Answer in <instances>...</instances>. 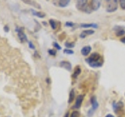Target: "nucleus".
Wrapping results in <instances>:
<instances>
[{
    "mask_svg": "<svg viewBox=\"0 0 125 117\" xmlns=\"http://www.w3.org/2000/svg\"><path fill=\"white\" fill-rule=\"evenodd\" d=\"M85 62L92 68H100L103 65V58L98 52H94L85 59Z\"/></svg>",
    "mask_w": 125,
    "mask_h": 117,
    "instance_id": "f257e3e1",
    "label": "nucleus"
},
{
    "mask_svg": "<svg viewBox=\"0 0 125 117\" xmlns=\"http://www.w3.org/2000/svg\"><path fill=\"white\" fill-rule=\"evenodd\" d=\"M118 2L119 0H111L106 6L107 13H113L118 9Z\"/></svg>",
    "mask_w": 125,
    "mask_h": 117,
    "instance_id": "f03ea898",
    "label": "nucleus"
},
{
    "mask_svg": "<svg viewBox=\"0 0 125 117\" xmlns=\"http://www.w3.org/2000/svg\"><path fill=\"white\" fill-rule=\"evenodd\" d=\"M16 31H17V34H18V38L20 39V41H21L22 43L27 41V35L25 34V33L23 32V27H16Z\"/></svg>",
    "mask_w": 125,
    "mask_h": 117,
    "instance_id": "7ed1b4c3",
    "label": "nucleus"
},
{
    "mask_svg": "<svg viewBox=\"0 0 125 117\" xmlns=\"http://www.w3.org/2000/svg\"><path fill=\"white\" fill-rule=\"evenodd\" d=\"M88 0H76V7H77V9L84 12L85 8L88 6Z\"/></svg>",
    "mask_w": 125,
    "mask_h": 117,
    "instance_id": "20e7f679",
    "label": "nucleus"
},
{
    "mask_svg": "<svg viewBox=\"0 0 125 117\" xmlns=\"http://www.w3.org/2000/svg\"><path fill=\"white\" fill-rule=\"evenodd\" d=\"M70 1L71 0H53V3L56 4V6H58L59 7L64 8L69 5Z\"/></svg>",
    "mask_w": 125,
    "mask_h": 117,
    "instance_id": "39448f33",
    "label": "nucleus"
},
{
    "mask_svg": "<svg viewBox=\"0 0 125 117\" xmlns=\"http://www.w3.org/2000/svg\"><path fill=\"white\" fill-rule=\"evenodd\" d=\"M102 4L101 0H92L91 4H90V7L92 11H97L99 9Z\"/></svg>",
    "mask_w": 125,
    "mask_h": 117,
    "instance_id": "423d86ee",
    "label": "nucleus"
},
{
    "mask_svg": "<svg viewBox=\"0 0 125 117\" xmlns=\"http://www.w3.org/2000/svg\"><path fill=\"white\" fill-rule=\"evenodd\" d=\"M113 30L116 32V37H121V36H124V35L125 34V30H124V28L123 27L115 26L113 28Z\"/></svg>",
    "mask_w": 125,
    "mask_h": 117,
    "instance_id": "0eeeda50",
    "label": "nucleus"
},
{
    "mask_svg": "<svg viewBox=\"0 0 125 117\" xmlns=\"http://www.w3.org/2000/svg\"><path fill=\"white\" fill-rule=\"evenodd\" d=\"M83 100H84V96L83 95H79L77 96V98H76V101H75V105L73 106V108H75V109H78L80 108L82 102H83Z\"/></svg>",
    "mask_w": 125,
    "mask_h": 117,
    "instance_id": "6e6552de",
    "label": "nucleus"
},
{
    "mask_svg": "<svg viewBox=\"0 0 125 117\" xmlns=\"http://www.w3.org/2000/svg\"><path fill=\"white\" fill-rule=\"evenodd\" d=\"M60 67L64 68L65 69L67 70V71H71V69H72V65L69 61H61L60 62Z\"/></svg>",
    "mask_w": 125,
    "mask_h": 117,
    "instance_id": "1a4fd4ad",
    "label": "nucleus"
},
{
    "mask_svg": "<svg viewBox=\"0 0 125 117\" xmlns=\"http://www.w3.org/2000/svg\"><path fill=\"white\" fill-rule=\"evenodd\" d=\"M92 52V47L90 45H85L81 49V53L83 56H88Z\"/></svg>",
    "mask_w": 125,
    "mask_h": 117,
    "instance_id": "9d476101",
    "label": "nucleus"
},
{
    "mask_svg": "<svg viewBox=\"0 0 125 117\" xmlns=\"http://www.w3.org/2000/svg\"><path fill=\"white\" fill-rule=\"evenodd\" d=\"M90 102L92 104V109L95 112L96 109L99 108V102L96 99L95 96H92L91 98H90Z\"/></svg>",
    "mask_w": 125,
    "mask_h": 117,
    "instance_id": "9b49d317",
    "label": "nucleus"
},
{
    "mask_svg": "<svg viewBox=\"0 0 125 117\" xmlns=\"http://www.w3.org/2000/svg\"><path fill=\"white\" fill-rule=\"evenodd\" d=\"M80 27H82V28H98L99 26L96 23H81L80 24Z\"/></svg>",
    "mask_w": 125,
    "mask_h": 117,
    "instance_id": "f8f14e48",
    "label": "nucleus"
},
{
    "mask_svg": "<svg viewBox=\"0 0 125 117\" xmlns=\"http://www.w3.org/2000/svg\"><path fill=\"white\" fill-rule=\"evenodd\" d=\"M123 107H124V103L122 102V101H118L117 103L114 102L113 105V109H114L115 112H116V113L119 111H120L121 109L123 108Z\"/></svg>",
    "mask_w": 125,
    "mask_h": 117,
    "instance_id": "ddd939ff",
    "label": "nucleus"
},
{
    "mask_svg": "<svg viewBox=\"0 0 125 117\" xmlns=\"http://www.w3.org/2000/svg\"><path fill=\"white\" fill-rule=\"evenodd\" d=\"M94 33H95V30H91V29H89V30H83L81 33L80 38H85L87 36H89V35L93 34Z\"/></svg>",
    "mask_w": 125,
    "mask_h": 117,
    "instance_id": "4468645a",
    "label": "nucleus"
},
{
    "mask_svg": "<svg viewBox=\"0 0 125 117\" xmlns=\"http://www.w3.org/2000/svg\"><path fill=\"white\" fill-rule=\"evenodd\" d=\"M24 3H26L27 5H30V6H32L35 8H38V9H41V6L39 5L38 3H37L36 2L32 1V0H21Z\"/></svg>",
    "mask_w": 125,
    "mask_h": 117,
    "instance_id": "2eb2a0df",
    "label": "nucleus"
},
{
    "mask_svg": "<svg viewBox=\"0 0 125 117\" xmlns=\"http://www.w3.org/2000/svg\"><path fill=\"white\" fill-rule=\"evenodd\" d=\"M74 98H75V91H74V89H72L69 94L68 104H71L73 102V101L74 100Z\"/></svg>",
    "mask_w": 125,
    "mask_h": 117,
    "instance_id": "dca6fc26",
    "label": "nucleus"
},
{
    "mask_svg": "<svg viewBox=\"0 0 125 117\" xmlns=\"http://www.w3.org/2000/svg\"><path fill=\"white\" fill-rule=\"evenodd\" d=\"M81 73V69L80 66H78L75 68V70H74L73 73L72 74V77L73 78V79H76V78L79 76Z\"/></svg>",
    "mask_w": 125,
    "mask_h": 117,
    "instance_id": "f3484780",
    "label": "nucleus"
},
{
    "mask_svg": "<svg viewBox=\"0 0 125 117\" xmlns=\"http://www.w3.org/2000/svg\"><path fill=\"white\" fill-rule=\"evenodd\" d=\"M31 13L35 17H38L39 18H44L45 17V14L44 13H42V12H39V11H35L34 10H31Z\"/></svg>",
    "mask_w": 125,
    "mask_h": 117,
    "instance_id": "a211bd4d",
    "label": "nucleus"
},
{
    "mask_svg": "<svg viewBox=\"0 0 125 117\" xmlns=\"http://www.w3.org/2000/svg\"><path fill=\"white\" fill-rule=\"evenodd\" d=\"M49 24H50V26H51V27H52V30H56V27H57V22L56 20H54L51 19V20H49Z\"/></svg>",
    "mask_w": 125,
    "mask_h": 117,
    "instance_id": "6ab92c4d",
    "label": "nucleus"
},
{
    "mask_svg": "<svg viewBox=\"0 0 125 117\" xmlns=\"http://www.w3.org/2000/svg\"><path fill=\"white\" fill-rule=\"evenodd\" d=\"M65 46L66 49H71L72 48H73L74 46H75V44H74L73 42H69V41H66L65 43Z\"/></svg>",
    "mask_w": 125,
    "mask_h": 117,
    "instance_id": "aec40b11",
    "label": "nucleus"
},
{
    "mask_svg": "<svg viewBox=\"0 0 125 117\" xmlns=\"http://www.w3.org/2000/svg\"><path fill=\"white\" fill-rule=\"evenodd\" d=\"M70 117H80V112L77 110L73 111L71 112V114L70 115Z\"/></svg>",
    "mask_w": 125,
    "mask_h": 117,
    "instance_id": "412c9836",
    "label": "nucleus"
},
{
    "mask_svg": "<svg viewBox=\"0 0 125 117\" xmlns=\"http://www.w3.org/2000/svg\"><path fill=\"white\" fill-rule=\"evenodd\" d=\"M119 5L123 10H125V0H119Z\"/></svg>",
    "mask_w": 125,
    "mask_h": 117,
    "instance_id": "4be33fe9",
    "label": "nucleus"
},
{
    "mask_svg": "<svg viewBox=\"0 0 125 117\" xmlns=\"http://www.w3.org/2000/svg\"><path fill=\"white\" fill-rule=\"evenodd\" d=\"M63 52L66 55H73L74 54V52L72 49H66L63 50Z\"/></svg>",
    "mask_w": 125,
    "mask_h": 117,
    "instance_id": "5701e85b",
    "label": "nucleus"
},
{
    "mask_svg": "<svg viewBox=\"0 0 125 117\" xmlns=\"http://www.w3.org/2000/svg\"><path fill=\"white\" fill-rule=\"evenodd\" d=\"M48 52L50 56H56V51L54 49H49L48 51Z\"/></svg>",
    "mask_w": 125,
    "mask_h": 117,
    "instance_id": "b1692460",
    "label": "nucleus"
},
{
    "mask_svg": "<svg viewBox=\"0 0 125 117\" xmlns=\"http://www.w3.org/2000/svg\"><path fill=\"white\" fill-rule=\"evenodd\" d=\"M52 45H53V47L55 49H56L57 50H61L62 49V48H61V46L58 44L57 42H53V44H52Z\"/></svg>",
    "mask_w": 125,
    "mask_h": 117,
    "instance_id": "393cba45",
    "label": "nucleus"
},
{
    "mask_svg": "<svg viewBox=\"0 0 125 117\" xmlns=\"http://www.w3.org/2000/svg\"><path fill=\"white\" fill-rule=\"evenodd\" d=\"M74 25H75V23H73V22H70V21L66 22V23H65V26L68 27H73Z\"/></svg>",
    "mask_w": 125,
    "mask_h": 117,
    "instance_id": "a878e982",
    "label": "nucleus"
},
{
    "mask_svg": "<svg viewBox=\"0 0 125 117\" xmlns=\"http://www.w3.org/2000/svg\"><path fill=\"white\" fill-rule=\"evenodd\" d=\"M28 45H29V48L31 49H35V46L34 45V44L31 41H29L28 42Z\"/></svg>",
    "mask_w": 125,
    "mask_h": 117,
    "instance_id": "bb28decb",
    "label": "nucleus"
},
{
    "mask_svg": "<svg viewBox=\"0 0 125 117\" xmlns=\"http://www.w3.org/2000/svg\"><path fill=\"white\" fill-rule=\"evenodd\" d=\"M120 41V42H122L123 44H125V36L123 37V38H121Z\"/></svg>",
    "mask_w": 125,
    "mask_h": 117,
    "instance_id": "cd10ccee",
    "label": "nucleus"
},
{
    "mask_svg": "<svg viewBox=\"0 0 125 117\" xmlns=\"http://www.w3.org/2000/svg\"><path fill=\"white\" fill-rule=\"evenodd\" d=\"M4 30H5L6 32H8V31H9V27H8V26L4 27Z\"/></svg>",
    "mask_w": 125,
    "mask_h": 117,
    "instance_id": "c85d7f7f",
    "label": "nucleus"
},
{
    "mask_svg": "<svg viewBox=\"0 0 125 117\" xmlns=\"http://www.w3.org/2000/svg\"><path fill=\"white\" fill-rule=\"evenodd\" d=\"M63 117H70V113H69V112H67L66 113V114L64 115V116Z\"/></svg>",
    "mask_w": 125,
    "mask_h": 117,
    "instance_id": "c756f323",
    "label": "nucleus"
},
{
    "mask_svg": "<svg viewBox=\"0 0 125 117\" xmlns=\"http://www.w3.org/2000/svg\"><path fill=\"white\" fill-rule=\"evenodd\" d=\"M105 117H115V116H113V115H112V114H107Z\"/></svg>",
    "mask_w": 125,
    "mask_h": 117,
    "instance_id": "7c9ffc66",
    "label": "nucleus"
},
{
    "mask_svg": "<svg viewBox=\"0 0 125 117\" xmlns=\"http://www.w3.org/2000/svg\"><path fill=\"white\" fill-rule=\"evenodd\" d=\"M46 82H47V83H48V84H49V83H50V80H49V78H47V79H46Z\"/></svg>",
    "mask_w": 125,
    "mask_h": 117,
    "instance_id": "2f4dec72",
    "label": "nucleus"
},
{
    "mask_svg": "<svg viewBox=\"0 0 125 117\" xmlns=\"http://www.w3.org/2000/svg\"><path fill=\"white\" fill-rule=\"evenodd\" d=\"M105 2H109L111 1V0H105Z\"/></svg>",
    "mask_w": 125,
    "mask_h": 117,
    "instance_id": "473e14b6",
    "label": "nucleus"
}]
</instances>
